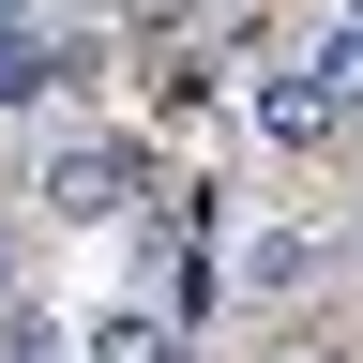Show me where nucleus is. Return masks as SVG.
Segmentation results:
<instances>
[{
    "label": "nucleus",
    "instance_id": "nucleus-1",
    "mask_svg": "<svg viewBox=\"0 0 363 363\" xmlns=\"http://www.w3.org/2000/svg\"><path fill=\"white\" fill-rule=\"evenodd\" d=\"M61 227H106V212H136L152 197V152L136 136H106V121H76V136H45V182H30Z\"/></svg>",
    "mask_w": 363,
    "mask_h": 363
},
{
    "label": "nucleus",
    "instance_id": "nucleus-2",
    "mask_svg": "<svg viewBox=\"0 0 363 363\" xmlns=\"http://www.w3.org/2000/svg\"><path fill=\"white\" fill-rule=\"evenodd\" d=\"M242 121L272 136V152H318V136L348 121V91L318 76V45H303V61H257V76H242Z\"/></svg>",
    "mask_w": 363,
    "mask_h": 363
},
{
    "label": "nucleus",
    "instance_id": "nucleus-3",
    "mask_svg": "<svg viewBox=\"0 0 363 363\" xmlns=\"http://www.w3.org/2000/svg\"><path fill=\"white\" fill-rule=\"evenodd\" d=\"M318 272H333V242H318L303 212H272V227H242V257H227V288H242L257 318H288V303L318 288Z\"/></svg>",
    "mask_w": 363,
    "mask_h": 363
},
{
    "label": "nucleus",
    "instance_id": "nucleus-4",
    "mask_svg": "<svg viewBox=\"0 0 363 363\" xmlns=\"http://www.w3.org/2000/svg\"><path fill=\"white\" fill-rule=\"evenodd\" d=\"M91 61H106L91 30H30V16H0V106H61Z\"/></svg>",
    "mask_w": 363,
    "mask_h": 363
},
{
    "label": "nucleus",
    "instance_id": "nucleus-5",
    "mask_svg": "<svg viewBox=\"0 0 363 363\" xmlns=\"http://www.w3.org/2000/svg\"><path fill=\"white\" fill-rule=\"evenodd\" d=\"M91 363H182L167 303H106V318H91Z\"/></svg>",
    "mask_w": 363,
    "mask_h": 363
},
{
    "label": "nucleus",
    "instance_id": "nucleus-6",
    "mask_svg": "<svg viewBox=\"0 0 363 363\" xmlns=\"http://www.w3.org/2000/svg\"><path fill=\"white\" fill-rule=\"evenodd\" d=\"M152 106H167V121H212V106H227V76H212V61H167V76H152Z\"/></svg>",
    "mask_w": 363,
    "mask_h": 363
},
{
    "label": "nucleus",
    "instance_id": "nucleus-7",
    "mask_svg": "<svg viewBox=\"0 0 363 363\" xmlns=\"http://www.w3.org/2000/svg\"><path fill=\"white\" fill-rule=\"evenodd\" d=\"M348 30H363V0H348Z\"/></svg>",
    "mask_w": 363,
    "mask_h": 363
}]
</instances>
